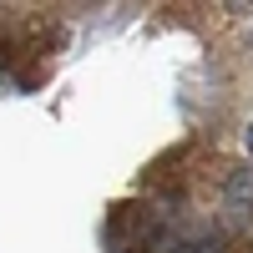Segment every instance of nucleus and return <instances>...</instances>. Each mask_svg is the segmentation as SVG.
<instances>
[{
    "mask_svg": "<svg viewBox=\"0 0 253 253\" xmlns=\"http://www.w3.org/2000/svg\"><path fill=\"white\" fill-rule=\"evenodd\" d=\"M172 253H218V238H208V233H203V238H193V243H177Z\"/></svg>",
    "mask_w": 253,
    "mask_h": 253,
    "instance_id": "nucleus-1",
    "label": "nucleus"
},
{
    "mask_svg": "<svg viewBox=\"0 0 253 253\" xmlns=\"http://www.w3.org/2000/svg\"><path fill=\"white\" fill-rule=\"evenodd\" d=\"M243 147H248V157H253V122L243 126Z\"/></svg>",
    "mask_w": 253,
    "mask_h": 253,
    "instance_id": "nucleus-2",
    "label": "nucleus"
}]
</instances>
